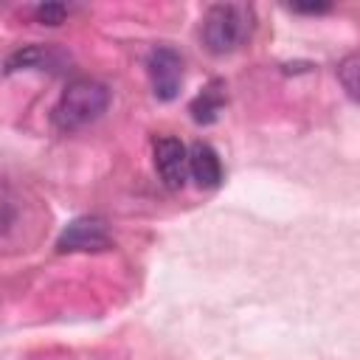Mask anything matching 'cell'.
Listing matches in <instances>:
<instances>
[{
    "instance_id": "obj_1",
    "label": "cell",
    "mask_w": 360,
    "mask_h": 360,
    "mask_svg": "<svg viewBox=\"0 0 360 360\" xmlns=\"http://www.w3.org/2000/svg\"><path fill=\"white\" fill-rule=\"evenodd\" d=\"M253 34V8L245 3H214L202 14L200 37L214 56L239 51Z\"/></svg>"
},
{
    "instance_id": "obj_2",
    "label": "cell",
    "mask_w": 360,
    "mask_h": 360,
    "mask_svg": "<svg viewBox=\"0 0 360 360\" xmlns=\"http://www.w3.org/2000/svg\"><path fill=\"white\" fill-rule=\"evenodd\" d=\"M110 107V87L96 79H73L59 101L53 104L51 121L62 132H76L93 121H98Z\"/></svg>"
},
{
    "instance_id": "obj_3",
    "label": "cell",
    "mask_w": 360,
    "mask_h": 360,
    "mask_svg": "<svg viewBox=\"0 0 360 360\" xmlns=\"http://www.w3.org/2000/svg\"><path fill=\"white\" fill-rule=\"evenodd\" d=\"M146 76L152 84L155 98L172 101L183 84V56L172 45H155L146 53Z\"/></svg>"
},
{
    "instance_id": "obj_4",
    "label": "cell",
    "mask_w": 360,
    "mask_h": 360,
    "mask_svg": "<svg viewBox=\"0 0 360 360\" xmlns=\"http://www.w3.org/2000/svg\"><path fill=\"white\" fill-rule=\"evenodd\" d=\"M152 160H155V172L160 177V183L172 191L183 188L188 180V149L180 138L163 135L152 143Z\"/></svg>"
},
{
    "instance_id": "obj_5",
    "label": "cell",
    "mask_w": 360,
    "mask_h": 360,
    "mask_svg": "<svg viewBox=\"0 0 360 360\" xmlns=\"http://www.w3.org/2000/svg\"><path fill=\"white\" fill-rule=\"evenodd\" d=\"M112 236L101 217H76L65 225V231L56 239L59 253H76V250H104L110 248Z\"/></svg>"
},
{
    "instance_id": "obj_6",
    "label": "cell",
    "mask_w": 360,
    "mask_h": 360,
    "mask_svg": "<svg viewBox=\"0 0 360 360\" xmlns=\"http://www.w3.org/2000/svg\"><path fill=\"white\" fill-rule=\"evenodd\" d=\"M188 177L200 188H217L222 183V163L211 143L197 141L188 146Z\"/></svg>"
},
{
    "instance_id": "obj_7",
    "label": "cell",
    "mask_w": 360,
    "mask_h": 360,
    "mask_svg": "<svg viewBox=\"0 0 360 360\" xmlns=\"http://www.w3.org/2000/svg\"><path fill=\"white\" fill-rule=\"evenodd\" d=\"M65 62L68 56L53 45H25L6 59V73L22 70V68L25 70H59Z\"/></svg>"
},
{
    "instance_id": "obj_8",
    "label": "cell",
    "mask_w": 360,
    "mask_h": 360,
    "mask_svg": "<svg viewBox=\"0 0 360 360\" xmlns=\"http://www.w3.org/2000/svg\"><path fill=\"white\" fill-rule=\"evenodd\" d=\"M225 101H228L225 82H222V79H211V82L191 98L188 112H191V118H194L197 124H214V121L219 118Z\"/></svg>"
},
{
    "instance_id": "obj_9",
    "label": "cell",
    "mask_w": 360,
    "mask_h": 360,
    "mask_svg": "<svg viewBox=\"0 0 360 360\" xmlns=\"http://www.w3.org/2000/svg\"><path fill=\"white\" fill-rule=\"evenodd\" d=\"M338 82L346 90V96L360 104V51H354L338 62Z\"/></svg>"
},
{
    "instance_id": "obj_10",
    "label": "cell",
    "mask_w": 360,
    "mask_h": 360,
    "mask_svg": "<svg viewBox=\"0 0 360 360\" xmlns=\"http://www.w3.org/2000/svg\"><path fill=\"white\" fill-rule=\"evenodd\" d=\"M68 6L65 3H39L37 8H34V17H37V22H42V25H59V22H65V17H68Z\"/></svg>"
},
{
    "instance_id": "obj_11",
    "label": "cell",
    "mask_w": 360,
    "mask_h": 360,
    "mask_svg": "<svg viewBox=\"0 0 360 360\" xmlns=\"http://www.w3.org/2000/svg\"><path fill=\"white\" fill-rule=\"evenodd\" d=\"M295 14H326L332 6L329 3H309V6H301V3H295V6H290Z\"/></svg>"
}]
</instances>
